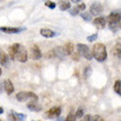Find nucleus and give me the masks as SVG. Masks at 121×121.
Listing matches in <instances>:
<instances>
[{
  "mask_svg": "<svg viewBox=\"0 0 121 121\" xmlns=\"http://www.w3.org/2000/svg\"><path fill=\"white\" fill-rule=\"evenodd\" d=\"M91 52H92V56L98 62H105L106 58H107V50H106L105 44H102V43L94 44Z\"/></svg>",
  "mask_w": 121,
  "mask_h": 121,
  "instance_id": "f257e3e1",
  "label": "nucleus"
},
{
  "mask_svg": "<svg viewBox=\"0 0 121 121\" xmlns=\"http://www.w3.org/2000/svg\"><path fill=\"white\" fill-rule=\"evenodd\" d=\"M16 97L19 101H22V102L28 101V100H31V101H38L39 100L38 96L32 91H20L17 94Z\"/></svg>",
  "mask_w": 121,
  "mask_h": 121,
  "instance_id": "f03ea898",
  "label": "nucleus"
},
{
  "mask_svg": "<svg viewBox=\"0 0 121 121\" xmlns=\"http://www.w3.org/2000/svg\"><path fill=\"white\" fill-rule=\"evenodd\" d=\"M77 51H78V54L82 55L83 57H85L86 60H92V52L87 45L82 44V43H78L77 44Z\"/></svg>",
  "mask_w": 121,
  "mask_h": 121,
  "instance_id": "7ed1b4c3",
  "label": "nucleus"
},
{
  "mask_svg": "<svg viewBox=\"0 0 121 121\" xmlns=\"http://www.w3.org/2000/svg\"><path fill=\"white\" fill-rule=\"evenodd\" d=\"M109 24H119L121 21V12H111L107 17Z\"/></svg>",
  "mask_w": 121,
  "mask_h": 121,
  "instance_id": "20e7f679",
  "label": "nucleus"
},
{
  "mask_svg": "<svg viewBox=\"0 0 121 121\" xmlns=\"http://www.w3.org/2000/svg\"><path fill=\"white\" fill-rule=\"evenodd\" d=\"M102 11H104V7H102L101 3L95 2V3H92L91 6H90L89 13L91 14V16H99Z\"/></svg>",
  "mask_w": 121,
  "mask_h": 121,
  "instance_id": "39448f33",
  "label": "nucleus"
},
{
  "mask_svg": "<svg viewBox=\"0 0 121 121\" xmlns=\"http://www.w3.org/2000/svg\"><path fill=\"white\" fill-rule=\"evenodd\" d=\"M21 48H22V46H21L19 43H14V44H12L10 46L9 48V56L11 57V60L17 58V55H18L19 51L21 50Z\"/></svg>",
  "mask_w": 121,
  "mask_h": 121,
  "instance_id": "423d86ee",
  "label": "nucleus"
},
{
  "mask_svg": "<svg viewBox=\"0 0 121 121\" xmlns=\"http://www.w3.org/2000/svg\"><path fill=\"white\" fill-rule=\"evenodd\" d=\"M24 30V28H12V26H0V31L8 34H17Z\"/></svg>",
  "mask_w": 121,
  "mask_h": 121,
  "instance_id": "0eeeda50",
  "label": "nucleus"
},
{
  "mask_svg": "<svg viewBox=\"0 0 121 121\" xmlns=\"http://www.w3.org/2000/svg\"><path fill=\"white\" fill-rule=\"evenodd\" d=\"M60 112H62L60 107H53V108L48 109L46 111V117H48V118H58Z\"/></svg>",
  "mask_w": 121,
  "mask_h": 121,
  "instance_id": "6e6552de",
  "label": "nucleus"
},
{
  "mask_svg": "<svg viewBox=\"0 0 121 121\" xmlns=\"http://www.w3.org/2000/svg\"><path fill=\"white\" fill-rule=\"evenodd\" d=\"M40 33H41V35L44 36V38H54V36L60 34L58 32H55L51 29H46V28H43V29L40 30Z\"/></svg>",
  "mask_w": 121,
  "mask_h": 121,
  "instance_id": "1a4fd4ad",
  "label": "nucleus"
},
{
  "mask_svg": "<svg viewBox=\"0 0 121 121\" xmlns=\"http://www.w3.org/2000/svg\"><path fill=\"white\" fill-rule=\"evenodd\" d=\"M94 26L97 29H104L106 26V19L104 17H97L96 19H94Z\"/></svg>",
  "mask_w": 121,
  "mask_h": 121,
  "instance_id": "9d476101",
  "label": "nucleus"
},
{
  "mask_svg": "<svg viewBox=\"0 0 121 121\" xmlns=\"http://www.w3.org/2000/svg\"><path fill=\"white\" fill-rule=\"evenodd\" d=\"M42 56L41 54V50L39 48L38 45H33L31 48V57L33 60H40Z\"/></svg>",
  "mask_w": 121,
  "mask_h": 121,
  "instance_id": "9b49d317",
  "label": "nucleus"
},
{
  "mask_svg": "<svg viewBox=\"0 0 121 121\" xmlns=\"http://www.w3.org/2000/svg\"><path fill=\"white\" fill-rule=\"evenodd\" d=\"M53 52H54V57H58V58H60V60H64V57L66 56V53L64 51V48H62V46L55 48L54 50H53Z\"/></svg>",
  "mask_w": 121,
  "mask_h": 121,
  "instance_id": "f8f14e48",
  "label": "nucleus"
},
{
  "mask_svg": "<svg viewBox=\"0 0 121 121\" xmlns=\"http://www.w3.org/2000/svg\"><path fill=\"white\" fill-rule=\"evenodd\" d=\"M17 60L19 62H21V63H24V62L28 60V52L23 48H21V50H20L18 55H17Z\"/></svg>",
  "mask_w": 121,
  "mask_h": 121,
  "instance_id": "ddd939ff",
  "label": "nucleus"
},
{
  "mask_svg": "<svg viewBox=\"0 0 121 121\" xmlns=\"http://www.w3.org/2000/svg\"><path fill=\"white\" fill-rule=\"evenodd\" d=\"M85 9H86V4L85 3H79L78 6H76L75 8H73V9L70 10V14L72 16H76L78 13H82Z\"/></svg>",
  "mask_w": 121,
  "mask_h": 121,
  "instance_id": "4468645a",
  "label": "nucleus"
},
{
  "mask_svg": "<svg viewBox=\"0 0 121 121\" xmlns=\"http://www.w3.org/2000/svg\"><path fill=\"white\" fill-rule=\"evenodd\" d=\"M3 84H4V90H6V92L8 94V95H11L13 92V90H14V87H13V84L12 82L10 79H6L4 82H3Z\"/></svg>",
  "mask_w": 121,
  "mask_h": 121,
  "instance_id": "2eb2a0df",
  "label": "nucleus"
},
{
  "mask_svg": "<svg viewBox=\"0 0 121 121\" xmlns=\"http://www.w3.org/2000/svg\"><path fill=\"white\" fill-rule=\"evenodd\" d=\"M28 108H29L31 111L39 112V111H41L42 106L39 105L38 101H31V102H29V104H28Z\"/></svg>",
  "mask_w": 121,
  "mask_h": 121,
  "instance_id": "dca6fc26",
  "label": "nucleus"
},
{
  "mask_svg": "<svg viewBox=\"0 0 121 121\" xmlns=\"http://www.w3.org/2000/svg\"><path fill=\"white\" fill-rule=\"evenodd\" d=\"M74 50H75V48H74V44L73 43H66L65 44V46H64V51H65V53H66L67 55H72L74 53Z\"/></svg>",
  "mask_w": 121,
  "mask_h": 121,
  "instance_id": "f3484780",
  "label": "nucleus"
},
{
  "mask_svg": "<svg viewBox=\"0 0 121 121\" xmlns=\"http://www.w3.org/2000/svg\"><path fill=\"white\" fill-rule=\"evenodd\" d=\"M0 64L2 66H8L9 65V56L6 53H1L0 54Z\"/></svg>",
  "mask_w": 121,
  "mask_h": 121,
  "instance_id": "a211bd4d",
  "label": "nucleus"
},
{
  "mask_svg": "<svg viewBox=\"0 0 121 121\" xmlns=\"http://www.w3.org/2000/svg\"><path fill=\"white\" fill-rule=\"evenodd\" d=\"M113 55L117 58H121V43H117L113 46Z\"/></svg>",
  "mask_w": 121,
  "mask_h": 121,
  "instance_id": "6ab92c4d",
  "label": "nucleus"
},
{
  "mask_svg": "<svg viewBox=\"0 0 121 121\" xmlns=\"http://www.w3.org/2000/svg\"><path fill=\"white\" fill-rule=\"evenodd\" d=\"M58 8H60L62 11H65V10H68L70 8V3L68 1H62V2L58 4Z\"/></svg>",
  "mask_w": 121,
  "mask_h": 121,
  "instance_id": "aec40b11",
  "label": "nucleus"
},
{
  "mask_svg": "<svg viewBox=\"0 0 121 121\" xmlns=\"http://www.w3.org/2000/svg\"><path fill=\"white\" fill-rule=\"evenodd\" d=\"M113 89L118 94V95L121 96V80H116L115 86H113Z\"/></svg>",
  "mask_w": 121,
  "mask_h": 121,
  "instance_id": "412c9836",
  "label": "nucleus"
},
{
  "mask_svg": "<svg viewBox=\"0 0 121 121\" xmlns=\"http://www.w3.org/2000/svg\"><path fill=\"white\" fill-rule=\"evenodd\" d=\"M76 116H75V112L74 111H70L68 115H67L66 119H65V121H76Z\"/></svg>",
  "mask_w": 121,
  "mask_h": 121,
  "instance_id": "4be33fe9",
  "label": "nucleus"
},
{
  "mask_svg": "<svg viewBox=\"0 0 121 121\" xmlns=\"http://www.w3.org/2000/svg\"><path fill=\"white\" fill-rule=\"evenodd\" d=\"M90 74H91V67L90 66H87L85 69H84V77L85 78H88L90 76Z\"/></svg>",
  "mask_w": 121,
  "mask_h": 121,
  "instance_id": "5701e85b",
  "label": "nucleus"
},
{
  "mask_svg": "<svg viewBox=\"0 0 121 121\" xmlns=\"http://www.w3.org/2000/svg\"><path fill=\"white\" fill-rule=\"evenodd\" d=\"M80 17H82L85 21H90V19H91V14H90V13H87V12H82L80 13Z\"/></svg>",
  "mask_w": 121,
  "mask_h": 121,
  "instance_id": "b1692460",
  "label": "nucleus"
},
{
  "mask_svg": "<svg viewBox=\"0 0 121 121\" xmlns=\"http://www.w3.org/2000/svg\"><path fill=\"white\" fill-rule=\"evenodd\" d=\"M14 115L17 116V118L19 121H24V119L26 118V115H23V113H18V112H14Z\"/></svg>",
  "mask_w": 121,
  "mask_h": 121,
  "instance_id": "393cba45",
  "label": "nucleus"
},
{
  "mask_svg": "<svg viewBox=\"0 0 121 121\" xmlns=\"http://www.w3.org/2000/svg\"><path fill=\"white\" fill-rule=\"evenodd\" d=\"M75 116H76V118H82L84 116V110L82 108H79L76 112H75Z\"/></svg>",
  "mask_w": 121,
  "mask_h": 121,
  "instance_id": "a878e982",
  "label": "nucleus"
},
{
  "mask_svg": "<svg viewBox=\"0 0 121 121\" xmlns=\"http://www.w3.org/2000/svg\"><path fill=\"white\" fill-rule=\"evenodd\" d=\"M8 118H9L10 121H19V120H18V118H17V116L14 115V111L11 112V113L8 116Z\"/></svg>",
  "mask_w": 121,
  "mask_h": 121,
  "instance_id": "bb28decb",
  "label": "nucleus"
},
{
  "mask_svg": "<svg viewBox=\"0 0 121 121\" xmlns=\"http://www.w3.org/2000/svg\"><path fill=\"white\" fill-rule=\"evenodd\" d=\"M45 6L48 7V8H50V9H54L56 4H55V2H53V1H46V2H45Z\"/></svg>",
  "mask_w": 121,
  "mask_h": 121,
  "instance_id": "cd10ccee",
  "label": "nucleus"
},
{
  "mask_svg": "<svg viewBox=\"0 0 121 121\" xmlns=\"http://www.w3.org/2000/svg\"><path fill=\"white\" fill-rule=\"evenodd\" d=\"M91 121H105V120H104L102 117L96 115V116H94V117H91Z\"/></svg>",
  "mask_w": 121,
  "mask_h": 121,
  "instance_id": "c85d7f7f",
  "label": "nucleus"
},
{
  "mask_svg": "<svg viewBox=\"0 0 121 121\" xmlns=\"http://www.w3.org/2000/svg\"><path fill=\"white\" fill-rule=\"evenodd\" d=\"M97 36H98V35L96 34H91V35H89V36H88V38H87V41H89V42H94V41H96V39H97Z\"/></svg>",
  "mask_w": 121,
  "mask_h": 121,
  "instance_id": "c756f323",
  "label": "nucleus"
},
{
  "mask_svg": "<svg viewBox=\"0 0 121 121\" xmlns=\"http://www.w3.org/2000/svg\"><path fill=\"white\" fill-rule=\"evenodd\" d=\"M72 57H73L74 60L78 62V60H79V54H78V53H73V54H72Z\"/></svg>",
  "mask_w": 121,
  "mask_h": 121,
  "instance_id": "7c9ffc66",
  "label": "nucleus"
},
{
  "mask_svg": "<svg viewBox=\"0 0 121 121\" xmlns=\"http://www.w3.org/2000/svg\"><path fill=\"white\" fill-rule=\"evenodd\" d=\"M82 121H91V116H90V115H86V116H85V118H84Z\"/></svg>",
  "mask_w": 121,
  "mask_h": 121,
  "instance_id": "2f4dec72",
  "label": "nucleus"
},
{
  "mask_svg": "<svg viewBox=\"0 0 121 121\" xmlns=\"http://www.w3.org/2000/svg\"><path fill=\"white\" fill-rule=\"evenodd\" d=\"M4 90V84H3V82H0V94Z\"/></svg>",
  "mask_w": 121,
  "mask_h": 121,
  "instance_id": "473e14b6",
  "label": "nucleus"
},
{
  "mask_svg": "<svg viewBox=\"0 0 121 121\" xmlns=\"http://www.w3.org/2000/svg\"><path fill=\"white\" fill-rule=\"evenodd\" d=\"M72 2H74V3H78V2H80L82 0H70Z\"/></svg>",
  "mask_w": 121,
  "mask_h": 121,
  "instance_id": "72a5a7b5",
  "label": "nucleus"
},
{
  "mask_svg": "<svg viewBox=\"0 0 121 121\" xmlns=\"http://www.w3.org/2000/svg\"><path fill=\"white\" fill-rule=\"evenodd\" d=\"M2 113H3V108L0 107V115H2Z\"/></svg>",
  "mask_w": 121,
  "mask_h": 121,
  "instance_id": "f704fd0d",
  "label": "nucleus"
},
{
  "mask_svg": "<svg viewBox=\"0 0 121 121\" xmlns=\"http://www.w3.org/2000/svg\"><path fill=\"white\" fill-rule=\"evenodd\" d=\"M1 73H2V70H1V68H0V76H1Z\"/></svg>",
  "mask_w": 121,
  "mask_h": 121,
  "instance_id": "c9c22d12",
  "label": "nucleus"
},
{
  "mask_svg": "<svg viewBox=\"0 0 121 121\" xmlns=\"http://www.w3.org/2000/svg\"><path fill=\"white\" fill-rule=\"evenodd\" d=\"M120 28H121V24H120Z\"/></svg>",
  "mask_w": 121,
  "mask_h": 121,
  "instance_id": "e433bc0d",
  "label": "nucleus"
},
{
  "mask_svg": "<svg viewBox=\"0 0 121 121\" xmlns=\"http://www.w3.org/2000/svg\"><path fill=\"white\" fill-rule=\"evenodd\" d=\"M0 121H1V120H0Z\"/></svg>",
  "mask_w": 121,
  "mask_h": 121,
  "instance_id": "4c0bfd02",
  "label": "nucleus"
}]
</instances>
